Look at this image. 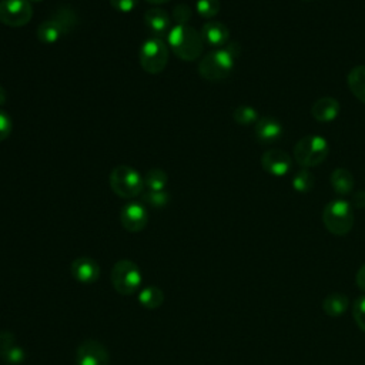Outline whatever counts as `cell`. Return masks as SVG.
I'll return each instance as SVG.
<instances>
[{"label":"cell","mask_w":365,"mask_h":365,"mask_svg":"<svg viewBox=\"0 0 365 365\" xmlns=\"http://www.w3.org/2000/svg\"><path fill=\"white\" fill-rule=\"evenodd\" d=\"M167 37L173 53L184 61H194L202 53L204 40L201 34L188 24L174 26Z\"/></svg>","instance_id":"6da1fadb"},{"label":"cell","mask_w":365,"mask_h":365,"mask_svg":"<svg viewBox=\"0 0 365 365\" xmlns=\"http://www.w3.org/2000/svg\"><path fill=\"white\" fill-rule=\"evenodd\" d=\"M232 47L234 46H227L225 48H217L207 53L198 64L200 76L210 81L227 78L234 68V60L238 54Z\"/></svg>","instance_id":"7a4b0ae2"},{"label":"cell","mask_w":365,"mask_h":365,"mask_svg":"<svg viewBox=\"0 0 365 365\" xmlns=\"http://www.w3.org/2000/svg\"><path fill=\"white\" fill-rule=\"evenodd\" d=\"M108 182L114 194L125 200L140 195L144 190L143 177L135 168L127 164H120L114 167L108 177Z\"/></svg>","instance_id":"3957f363"},{"label":"cell","mask_w":365,"mask_h":365,"mask_svg":"<svg viewBox=\"0 0 365 365\" xmlns=\"http://www.w3.org/2000/svg\"><path fill=\"white\" fill-rule=\"evenodd\" d=\"M325 228L334 235H345L354 227V211L348 201L336 198L329 201L322 211Z\"/></svg>","instance_id":"277c9868"},{"label":"cell","mask_w":365,"mask_h":365,"mask_svg":"<svg viewBox=\"0 0 365 365\" xmlns=\"http://www.w3.org/2000/svg\"><path fill=\"white\" fill-rule=\"evenodd\" d=\"M74 24H76L74 11L67 6L60 7L51 17L40 23V26L37 27V38L46 44L56 43L60 40V37H63L67 31H70Z\"/></svg>","instance_id":"5b68a950"},{"label":"cell","mask_w":365,"mask_h":365,"mask_svg":"<svg viewBox=\"0 0 365 365\" xmlns=\"http://www.w3.org/2000/svg\"><path fill=\"white\" fill-rule=\"evenodd\" d=\"M329 153L328 143L321 135L302 137L294 145V158L302 168H309L321 164Z\"/></svg>","instance_id":"8992f818"},{"label":"cell","mask_w":365,"mask_h":365,"mask_svg":"<svg viewBox=\"0 0 365 365\" xmlns=\"http://www.w3.org/2000/svg\"><path fill=\"white\" fill-rule=\"evenodd\" d=\"M143 282L138 265L131 259H120L111 269V284L121 295L134 294Z\"/></svg>","instance_id":"52a82bcc"},{"label":"cell","mask_w":365,"mask_h":365,"mask_svg":"<svg viewBox=\"0 0 365 365\" xmlns=\"http://www.w3.org/2000/svg\"><path fill=\"white\" fill-rule=\"evenodd\" d=\"M168 61V46L160 37L147 38L140 47V64L148 74L161 73Z\"/></svg>","instance_id":"ba28073f"},{"label":"cell","mask_w":365,"mask_h":365,"mask_svg":"<svg viewBox=\"0 0 365 365\" xmlns=\"http://www.w3.org/2000/svg\"><path fill=\"white\" fill-rule=\"evenodd\" d=\"M33 7L29 0H1L0 21L9 27H23L31 20Z\"/></svg>","instance_id":"9c48e42d"},{"label":"cell","mask_w":365,"mask_h":365,"mask_svg":"<svg viewBox=\"0 0 365 365\" xmlns=\"http://www.w3.org/2000/svg\"><path fill=\"white\" fill-rule=\"evenodd\" d=\"M76 362L77 365H108L110 355L101 342L86 339L77 346Z\"/></svg>","instance_id":"30bf717a"},{"label":"cell","mask_w":365,"mask_h":365,"mask_svg":"<svg viewBox=\"0 0 365 365\" xmlns=\"http://www.w3.org/2000/svg\"><path fill=\"white\" fill-rule=\"evenodd\" d=\"M120 222L130 232H140L147 227L148 212L141 202H127L120 211Z\"/></svg>","instance_id":"8fae6325"},{"label":"cell","mask_w":365,"mask_h":365,"mask_svg":"<svg viewBox=\"0 0 365 365\" xmlns=\"http://www.w3.org/2000/svg\"><path fill=\"white\" fill-rule=\"evenodd\" d=\"M261 165L268 174L275 177H282L291 170L292 161L285 151L279 148H272L262 154Z\"/></svg>","instance_id":"7c38bea8"},{"label":"cell","mask_w":365,"mask_h":365,"mask_svg":"<svg viewBox=\"0 0 365 365\" xmlns=\"http://www.w3.org/2000/svg\"><path fill=\"white\" fill-rule=\"evenodd\" d=\"M71 275L81 284H93L100 277L98 264L90 257H78L71 262Z\"/></svg>","instance_id":"4fadbf2b"},{"label":"cell","mask_w":365,"mask_h":365,"mask_svg":"<svg viewBox=\"0 0 365 365\" xmlns=\"http://www.w3.org/2000/svg\"><path fill=\"white\" fill-rule=\"evenodd\" d=\"M24 351L16 342L14 335L10 331L0 332V358L9 365H20L24 361Z\"/></svg>","instance_id":"5bb4252c"},{"label":"cell","mask_w":365,"mask_h":365,"mask_svg":"<svg viewBox=\"0 0 365 365\" xmlns=\"http://www.w3.org/2000/svg\"><path fill=\"white\" fill-rule=\"evenodd\" d=\"M255 138L261 144H272L282 135V124L274 117H262L255 123Z\"/></svg>","instance_id":"9a60e30c"},{"label":"cell","mask_w":365,"mask_h":365,"mask_svg":"<svg viewBox=\"0 0 365 365\" xmlns=\"http://www.w3.org/2000/svg\"><path fill=\"white\" fill-rule=\"evenodd\" d=\"M144 23L150 31L155 36H164L171 30V19L168 13L161 7H151L144 14Z\"/></svg>","instance_id":"2e32d148"},{"label":"cell","mask_w":365,"mask_h":365,"mask_svg":"<svg viewBox=\"0 0 365 365\" xmlns=\"http://www.w3.org/2000/svg\"><path fill=\"white\" fill-rule=\"evenodd\" d=\"M201 37L204 40V43L210 44V46H215V47H220V46H224L227 44L228 38H230V31H228V27L221 23V21H207L202 29H201Z\"/></svg>","instance_id":"e0dca14e"},{"label":"cell","mask_w":365,"mask_h":365,"mask_svg":"<svg viewBox=\"0 0 365 365\" xmlns=\"http://www.w3.org/2000/svg\"><path fill=\"white\" fill-rule=\"evenodd\" d=\"M339 108L338 100L334 97H322L314 103L311 114L319 123H331L338 117Z\"/></svg>","instance_id":"ac0fdd59"},{"label":"cell","mask_w":365,"mask_h":365,"mask_svg":"<svg viewBox=\"0 0 365 365\" xmlns=\"http://www.w3.org/2000/svg\"><path fill=\"white\" fill-rule=\"evenodd\" d=\"M329 181H331L334 191L341 195H346V194L352 192L354 185H355L354 177L346 168H335L331 174Z\"/></svg>","instance_id":"d6986e66"},{"label":"cell","mask_w":365,"mask_h":365,"mask_svg":"<svg viewBox=\"0 0 365 365\" xmlns=\"http://www.w3.org/2000/svg\"><path fill=\"white\" fill-rule=\"evenodd\" d=\"M348 305H349L348 297L345 294H339V292L329 294L322 301V309L329 317H339L341 314H344L346 311Z\"/></svg>","instance_id":"ffe728a7"},{"label":"cell","mask_w":365,"mask_h":365,"mask_svg":"<svg viewBox=\"0 0 365 365\" xmlns=\"http://www.w3.org/2000/svg\"><path fill=\"white\" fill-rule=\"evenodd\" d=\"M137 299H138V304L143 305L144 308L157 309L164 302V292L155 285H148L140 289Z\"/></svg>","instance_id":"44dd1931"},{"label":"cell","mask_w":365,"mask_h":365,"mask_svg":"<svg viewBox=\"0 0 365 365\" xmlns=\"http://www.w3.org/2000/svg\"><path fill=\"white\" fill-rule=\"evenodd\" d=\"M348 87L359 101L365 103V64L356 66L349 71Z\"/></svg>","instance_id":"7402d4cb"},{"label":"cell","mask_w":365,"mask_h":365,"mask_svg":"<svg viewBox=\"0 0 365 365\" xmlns=\"http://www.w3.org/2000/svg\"><path fill=\"white\" fill-rule=\"evenodd\" d=\"M144 188L148 191H161L167 185V174L161 168H151L143 177Z\"/></svg>","instance_id":"603a6c76"},{"label":"cell","mask_w":365,"mask_h":365,"mask_svg":"<svg viewBox=\"0 0 365 365\" xmlns=\"http://www.w3.org/2000/svg\"><path fill=\"white\" fill-rule=\"evenodd\" d=\"M314 184H315L314 174L307 168H301L292 178V187L298 192L311 191L314 188Z\"/></svg>","instance_id":"cb8c5ba5"},{"label":"cell","mask_w":365,"mask_h":365,"mask_svg":"<svg viewBox=\"0 0 365 365\" xmlns=\"http://www.w3.org/2000/svg\"><path fill=\"white\" fill-rule=\"evenodd\" d=\"M232 117H234L235 123L242 124V125H250V124H254L259 120L257 110L251 106H238L234 110Z\"/></svg>","instance_id":"d4e9b609"},{"label":"cell","mask_w":365,"mask_h":365,"mask_svg":"<svg viewBox=\"0 0 365 365\" xmlns=\"http://www.w3.org/2000/svg\"><path fill=\"white\" fill-rule=\"evenodd\" d=\"M197 13L204 19H212L220 11V0H197Z\"/></svg>","instance_id":"484cf974"},{"label":"cell","mask_w":365,"mask_h":365,"mask_svg":"<svg viewBox=\"0 0 365 365\" xmlns=\"http://www.w3.org/2000/svg\"><path fill=\"white\" fill-rule=\"evenodd\" d=\"M143 200L148 205H151L154 208H163V207H165L168 204L170 195H168V192L165 190H161V191H148L147 190L143 194Z\"/></svg>","instance_id":"4316f807"},{"label":"cell","mask_w":365,"mask_h":365,"mask_svg":"<svg viewBox=\"0 0 365 365\" xmlns=\"http://www.w3.org/2000/svg\"><path fill=\"white\" fill-rule=\"evenodd\" d=\"M352 315L359 329L365 332V295H361L354 301Z\"/></svg>","instance_id":"83f0119b"},{"label":"cell","mask_w":365,"mask_h":365,"mask_svg":"<svg viewBox=\"0 0 365 365\" xmlns=\"http://www.w3.org/2000/svg\"><path fill=\"white\" fill-rule=\"evenodd\" d=\"M191 9L187 6V4H177L174 9H173V19L175 20L177 24L180 26H184L187 24V21L191 19Z\"/></svg>","instance_id":"f1b7e54d"},{"label":"cell","mask_w":365,"mask_h":365,"mask_svg":"<svg viewBox=\"0 0 365 365\" xmlns=\"http://www.w3.org/2000/svg\"><path fill=\"white\" fill-rule=\"evenodd\" d=\"M11 130H13V123L10 115L6 111L0 110V143L4 141L11 134Z\"/></svg>","instance_id":"f546056e"},{"label":"cell","mask_w":365,"mask_h":365,"mask_svg":"<svg viewBox=\"0 0 365 365\" xmlns=\"http://www.w3.org/2000/svg\"><path fill=\"white\" fill-rule=\"evenodd\" d=\"M110 4L120 13H130L138 6V0H110Z\"/></svg>","instance_id":"4dcf8cb0"},{"label":"cell","mask_w":365,"mask_h":365,"mask_svg":"<svg viewBox=\"0 0 365 365\" xmlns=\"http://www.w3.org/2000/svg\"><path fill=\"white\" fill-rule=\"evenodd\" d=\"M352 202L356 208H364L365 207V190H358L354 192Z\"/></svg>","instance_id":"1f68e13d"},{"label":"cell","mask_w":365,"mask_h":365,"mask_svg":"<svg viewBox=\"0 0 365 365\" xmlns=\"http://www.w3.org/2000/svg\"><path fill=\"white\" fill-rule=\"evenodd\" d=\"M355 281H356L358 288L362 289V291H365V264H362L361 268L358 269L356 277H355Z\"/></svg>","instance_id":"d6a6232c"},{"label":"cell","mask_w":365,"mask_h":365,"mask_svg":"<svg viewBox=\"0 0 365 365\" xmlns=\"http://www.w3.org/2000/svg\"><path fill=\"white\" fill-rule=\"evenodd\" d=\"M6 103V90L3 88V86L0 84V106H3Z\"/></svg>","instance_id":"836d02e7"},{"label":"cell","mask_w":365,"mask_h":365,"mask_svg":"<svg viewBox=\"0 0 365 365\" xmlns=\"http://www.w3.org/2000/svg\"><path fill=\"white\" fill-rule=\"evenodd\" d=\"M145 1H148L150 4L158 6V4H164V3H167V1H170V0H145Z\"/></svg>","instance_id":"e575fe53"},{"label":"cell","mask_w":365,"mask_h":365,"mask_svg":"<svg viewBox=\"0 0 365 365\" xmlns=\"http://www.w3.org/2000/svg\"><path fill=\"white\" fill-rule=\"evenodd\" d=\"M29 1H33V3H38V1H43V0H29Z\"/></svg>","instance_id":"d590c367"}]
</instances>
